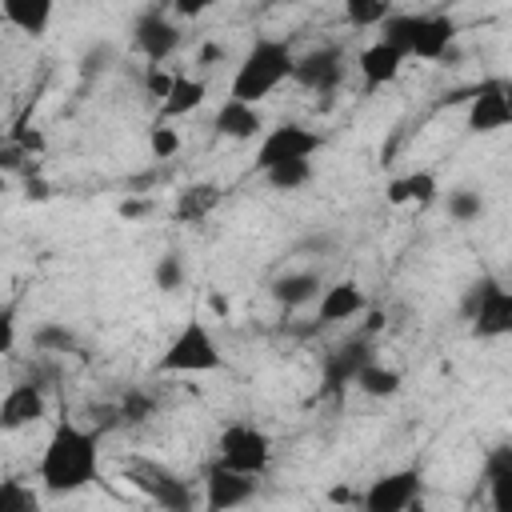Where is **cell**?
<instances>
[{"instance_id":"35","label":"cell","mask_w":512,"mask_h":512,"mask_svg":"<svg viewBox=\"0 0 512 512\" xmlns=\"http://www.w3.org/2000/svg\"><path fill=\"white\" fill-rule=\"evenodd\" d=\"M172 76H176V72H168L164 64H152V60H148V64H144V92L160 104V100L168 96V88H172Z\"/></svg>"},{"instance_id":"3","label":"cell","mask_w":512,"mask_h":512,"mask_svg":"<svg viewBox=\"0 0 512 512\" xmlns=\"http://www.w3.org/2000/svg\"><path fill=\"white\" fill-rule=\"evenodd\" d=\"M220 368H224V352L204 320H188L156 360V372L164 376H200V372H220Z\"/></svg>"},{"instance_id":"24","label":"cell","mask_w":512,"mask_h":512,"mask_svg":"<svg viewBox=\"0 0 512 512\" xmlns=\"http://www.w3.org/2000/svg\"><path fill=\"white\" fill-rule=\"evenodd\" d=\"M484 480H488V492H492V508L504 512L508 508V484H512V448L508 444H496L484 456Z\"/></svg>"},{"instance_id":"1","label":"cell","mask_w":512,"mask_h":512,"mask_svg":"<svg viewBox=\"0 0 512 512\" xmlns=\"http://www.w3.org/2000/svg\"><path fill=\"white\" fill-rule=\"evenodd\" d=\"M96 480V432L72 420H60L40 456V484L52 496L80 492Z\"/></svg>"},{"instance_id":"7","label":"cell","mask_w":512,"mask_h":512,"mask_svg":"<svg viewBox=\"0 0 512 512\" xmlns=\"http://www.w3.org/2000/svg\"><path fill=\"white\" fill-rule=\"evenodd\" d=\"M464 104H468L464 128L476 132V136H488V132H500V128L512 124V96H508L504 76H488V80L472 84V96Z\"/></svg>"},{"instance_id":"10","label":"cell","mask_w":512,"mask_h":512,"mask_svg":"<svg viewBox=\"0 0 512 512\" xmlns=\"http://www.w3.org/2000/svg\"><path fill=\"white\" fill-rule=\"evenodd\" d=\"M344 72H348V56H344L340 44H320V48H312V52L292 60V80L312 88V92H320V96L336 92Z\"/></svg>"},{"instance_id":"34","label":"cell","mask_w":512,"mask_h":512,"mask_svg":"<svg viewBox=\"0 0 512 512\" xmlns=\"http://www.w3.org/2000/svg\"><path fill=\"white\" fill-rule=\"evenodd\" d=\"M152 280H156L160 292H176L184 284V260H180V252H164L160 264H156V272H152Z\"/></svg>"},{"instance_id":"13","label":"cell","mask_w":512,"mask_h":512,"mask_svg":"<svg viewBox=\"0 0 512 512\" xmlns=\"http://www.w3.org/2000/svg\"><path fill=\"white\" fill-rule=\"evenodd\" d=\"M368 360H372V336H352V340L336 344V348L324 356V392H328V396L344 392Z\"/></svg>"},{"instance_id":"38","label":"cell","mask_w":512,"mask_h":512,"mask_svg":"<svg viewBox=\"0 0 512 512\" xmlns=\"http://www.w3.org/2000/svg\"><path fill=\"white\" fill-rule=\"evenodd\" d=\"M216 0H172V8L180 12V16H188V20H196V16H204L208 8H212Z\"/></svg>"},{"instance_id":"9","label":"cell","mask_w":512,"mask_h":512,"mask_svg":"<svg viewBox=\"0 0 512 512\" xmlns=\"http://www.w3.org/2000/svg\"><path fill=\"white\" fill-rule=\"evenodd\" d=\"M324 148V136L312 132L308 124H280V128H268L260 132V144H256V168H272L280 160H308L312 152Z\"/></svg>"},{"instance_id":"41","label":"cell","mask_w":512,"mask_h":512,"mask_svg":"<svg viewBox=\"0 0 512 512\" xmlns=\"http://www.w3.org/2000/svg\"><path fill=\"white\" fill-rule=\"evenodd\" d=\"M328 500H332V504H360V492H352V488L336 484V488L328 492Z\"/></svg>"},{"instance_id":"44","label":"cell","mask_w":512,"mask_h":512,"mask_svg":"<svg viewBox=\"0 0 512 512\" xmlns=\"http://www.w3.org/2000/svg\"><path fill=\"white\" fill-rule=\"evenodd\" d=\"M0 192H8V176L4 172H0Z\"/></svg>"},{"instance_id":"45","label":"cell","mask_w":512,"mask_h":512,"mask_svg":"<svg viewBox=\"0 0 512 512\" xmlns=\"http://www.w3.org/2000/svg\"><path fill=\"white\" fill-rule=\"evenodd\" d=\"M268 4H292V0H268Z\"/></svg>"},{"instance_id":"17","label":"cell","mask_w":512,"mask_h":512,"mask_svg":"<svg viewBox=\"0 0 512 512\" xmlns=\"http://www.w3.org/2000/svg\"><path fill=\"white\" fill-rule=\"evenodd\" d=\"M220 200H224V188H220L216 180H192V184H184V188L176 192V200H172V220H176V224H200V220H208V216L220 208Z\"/></svg>"},{"instance_id":"2","label":"cell","mask_w":512,"mask_h":512,"mask_svg":"<svg viewBox=\"0 0 512 512\" xmlns=\"http://www.w3.org/2000/svg\"><path fill=\"white\" fill-rule=\"evenodd\" d=\"M292 48L284 40H256L244 60L236 64L232 72V84H228V96L232 100H244V104H260L268 92H276L284 80H292Z\"/></svg>"},{"instance_id":"29","label":"cell","mask_w":512,"mask_h":512,"mask_svg":"<svg viewBox=\"0 0 512 512\" xmlns=\"http://www.w3.org/2000/svg\"><path fill=\"white\" fill-rule=\"evenodd\" d=\"M32 344H36L40 352H72V348H76V336H72V328L56 324V320H44V324L32 332Z\"/></svg>"},{"instance_id":"22","label":"cell","mask_w":512,"mask_h":512,"mask_svg":"<svg viewBox=\"0 0 512 512\" xmlns=\"http://www.w3.org/2000/svg\"><path fill=\"white\" fill-rule=\"evenodd\" d=\"M436 192H440V180L432 172H408V176L388 180V188H384L388 204H420V208L432 204Z\"/></svg>"},{"instance_id":"23","label":"cell","mask_w":512,"mask_h":512,"mask_svg":"<svg viewBox=\"0 0 512 512\" xmlns=\"http://www.w3.org/2000/svg\"><path fill=\"white\" fill-rule=\"evenodd\" d=\"M268 292H272V300L280 308H300V304H308V300L320 296V276L316 272H284V276L272 280Z\"/></svg>"},{"instance_id":"32","label":"cell","mask_w":512,"mask_h":512,"mask_svg":"<svg viewBox=\"0 0 512 512\" xmlns=\"http://www.w3.org/2000/svg\"><path fill=\"white\" fill-rule=\"evenodd\" d=\"M148 152H152V160H172L180 152V132L168 120H156L148 128Z\"/></svg>"},{"instance_id":"40","label":"cell","mask_w":512,"mask_h":512,"mask_svg":"<svg viewBox=\"0 0 512 512\" xmlns=\"http://www.w3.org/2000/svg\"><path fill=\"white\" fill-rule=\"evenodd\" d=\"M12 136L20 140V148H28V152H44V136H40V132H28V128H16Z\"/></svg>"},{"instance_id":"15","label":"cell","mask_w":512,"mask_h":512,"mask_svg":"<svg viewBox=\"0 0 512 512\" xmlns=\"http://www.w3.org/2000/svg\"><path fill=\"white\" fill-rule=\"evenodd\" d=\"M456 36H460V24L452 16H440V12L428 16V12H420L416 36L408 44V56H416V60H440L456 44Z\"/></svg>"},{"instance_id":"5","label":"cell","mask_w":512,"mask_h":512,"mask_svg":"<svg viewBox=\"0 0 512 512\" xmlns=\"http://www.w3.org/2000/svg\"><path fill=\"white\" fill-rule=\"evenodd\" d=\"M216 460L248 472V476H264L272 464V436L256 424H228L216 440Z\"/></svg>"},{"instance_id":"6","label":"cell","mask_w":512,"mask_h":512,"mask_svg":"<svg viewBox=\"0 0 512 512\" xmlns=\"http://www.w3.org/2000/svg\"><path fill=\"white\" fill-rule=\"evenodd\" d=\"M124 476H128L132 488H140V492H144L152 504H160L164 512H188V508L196 504L188 480H180L172 468H164V464H156V460H128V464H124Z\"/></svg>"},{"instance_id":"37","label":"cell","mask_w":512,"mask_h":512,"mask_svg":"<svg viewBox=\"0 0 512 512\" xmlns=\"http://www.w3.org/2000/svg\"><path fill=\"white\" fill-rule=\"evenodd\" d=\"M24 196H28V200H36V204H44V200H52V184H48L44 176L28 172V180H24Z\"/></svg>"},{"instance_id":"27","label":"cell","mask_w":512,"mask_h":512,"mask_svg":"<svg viewBox=\"0 0 512 512\" xmlns=\"http://www.w3.org/2000/svg\"><path fill=\"white\" fill-rule=\"evenodd\" d=\"M344 16L352 28H380L392 16L388 0H344Z\"/></svg>"},{"instance_id":"25","label":"cell","mask_w":512,"mask_h":512,"mask_svg":"<svg viewBox=\"0 0 512 512\" xmlns=\"http://www.w3.org/2000/svg\"><path fill=\"white\" fill-rule=\"evenodd\" d=\"M364 396H372V400H388V396H396L400 388H404V376H400V368H388V364H376V356L356 372V380H352Z\"/></svg>"},{"instance_id":"39","label":"cell","mask_w":512,"mask_h":512,"mask_svg":"<svg viewBox=\"0 0 512 512\" xmlns=\"http://www.w3.org/2000/svg\"><path fill=\"white\" fill-rule=\"evenodd\" d=\"M148 208H152V204H148V200H132V196H128V200H120V204H116V212H120V216H124V220H140V216H148Z\"/></svg>"},{"instance_id":"20","label":"cell","mask_w":512,"mask_h":512,"mask_svg":"<svg viewBox=\"0 0 512 512\" xmlns=\"http://www.w3.org/2000/svg\"><path fill=\"white\" fill-rule=\"evenodd\" d=\"M0 12L12 28H20L24 36H44L56 12V0H0Z\"/></svg>"},{"instance_id":"12","label":"cell","mask_w":512,"mask_h":512,"mask_svg":"<svg viewBox=\"0 0 512 512\" xmlns=\"http://www.w3.org/2000/svg\"><path fill=\"white\" fill-rule=\"evenodd\" d=\"M132 44L144 52V60L164 64V60L180 48V28H176L160 8H148V12H140L136 24H132Z\"/></svg>"},{"instance_id":"11","label":"cell","mask_w":512,"mask_h":512,"mask_svg":"<svg viewBox=\"0 0 512 512\" xmlns=\"http://www.w3.org/2000/svg\"><path fill=\"white\" fill-rule=\"evenodd\" d=\"M252 496H256V476L236 472V468H228V464H220V460L208 464V472H204V508H208V512L240 508V504H248Z\"/></svg>"},{"instance_id":"8","label":"cell","mask_w":512,"mask_h":512,"mask_svg":"<svg viewBox=\"0 0 512 512\" xmlns=\"http://www.w3.org/2000/svg\"><path fill=\"white\" fill-rule=\"evenodd\" d=\"M420 488H424L420 468H396V472L376 476L360 492V508L364 512H404V508L420 504Z\"/></svg>"},{"instance_id":"16","label":"cell","mask_w":512,"mask_h":512,"mask_svg":"<svg viewBox=\"0 0 512 512\" xmlns=\"http://www.w3.org/2000/svg\"><path fill=\"white\" fill-rule=\"evenodd\" d=\"M400 68H404V52L392 48L388 40H376V44H368V48L356 56V72H360L364 92H376V88L392 84V80L400 76Z\"/></svg>"},{"instance_id":"19","label":"cell","mask_w":512,"mask_h":512,"mask_svg":"<svg viewBox=\"0 0 512 512\" xmlns=\"http://www.w3.org/2000/svg\"><path fill=\"white\" fill-rule=\"evenodd\" d=\"M212 128H216L220 136H228V140H256V136L264 132V116H260L256 104H244V100H232V96H228V100L216 108Z\"/></svg>"},{"instance_id":"43","label":"cell","mask_w":512,"mask_h":512,"mask_svg":"<svg viewBox=\"0 0 512 512\" xmlns=\"http://www.w3.org/2000/svg\"><path fill=\"white\" fill-rule=\"evenodd\" d=\"M380 328H384V312H372L368 324H364V336H372V332H380Z\"/></svg>"},{"instance_id":"18","label":"cell","mask_w":512,"mask_h":512,"mask_svg":"<svg viewBox=\"0 0 512 512\" xmlns=\"http://www.w3.org/2000/svg\"><path fill=\"white\" fill-rule=\"evenodd\" d=\"M320 308H316V320L320 324H340V320H352V316H360L364 312V288L356 284V280H336V284H328L320 296Z\"/></svg>"},{"instance_id":"14","label":"cell","mask_w":512,"mask_h":512,"mask_svg":"<svg viewBox=\"0 0 512 512\" xmlns=\"http://www.w3.org/2000/svg\"><path fill=\"white\" fill-rule=\"evenodd\" d=\"M48 416V396L40 384H12L0 400V432H20Z\"/></svg>"},{"instance_id":"26","label":"cell","mask_w":512,"mask_h":512,"mask_svg":"<svg viewBox=\"0 0 512 512\" xmlns=\"http://www.w3.org/2000/svg\"><path fill=\"white\" fill-rule=\"evenodd\" d=\"M264 180L276 188V192H296L312 180V156L308 160H280L272 168H264Z\"/></svg>"},{"instance_id":"21","label":"cell","mask_w":512,"mask_h":512,"mask_svg":"<svg viewBox=\"0 0 512 512\" xmlns=\"http://www.w3.org/2000/svg\"><path fill=\"white\" fill-rule=\"evenodd\" d=\"M204 92H208V84H204L200 76H184V72H176L168 96L160 100V120H180V116L196 112V108L204 104Z\"/></svg>"},{"instance_id":"30","label":"cell","mask_w":512,"mask_h":512,"mask_svg":"<svg viewBox=\"0 0 512 512\" xmlns=\"http://www.w3.org/2000/svg\"><path fill=\"white\" fill-rule=\"evenodd\" d=\"M116 412H120V424L136 428V424H144V420H152V416H156V400H152L148 392L132 388V392H128V396L116 404Z\"/></svg>"},{"instance_id":"33","label":"cell","mask_w":512,"mask_h":512,"mask_svg":"<svg viewBox=\"0 0 512 512\" xmlns=\"http://www.w3.org/2000/svg\"><path fill=\"white\" fill-rule=\"evenodd\" d=\"M28 160H32V152L20 148L16 136H0V172L4 176H12V172H36V164H28Z\"/></svg>"},{"instance_id":"36","label":"cell","mask_w":512,"mask_h":512,"mask_svg":"<svg viewBox=\"0 0 512 512\" xmlns=\"http://www.w3.org/2000/svg\"><path fill=\"white\" fill-rule=\"evenodd\" d=\"M16 336H20V328H16V308L8 304V308H0V356H8V352L16 348Z\"/></svg>"},{"instance_id":"42","label":"cell","mask_w":512,"mask_h":512,"mask_svg":"<svg viewBox=\"0 0 512 512\" xmlns=\"http://www.w3.org/2000/svg\"><path fill=\"white\" fill-rule=\"evenodd\" d=\"M208 308H212V312H216L220 320H224V316L232 312V304H228V296H220V292H212V296H208Z\"/></svg>"},{"instance_id":"4","label":"cell","mask_w":512,"mask_h":512,"mask_svg":"<svg viewBox=\"0 0 512 512\" xmlns=\"http://www.w3.org/2000/svg\"><path fill=\"white\" fill-rule=\"evenodd\" d=\"M460 312L472 320V336H480V340H500L512 332V292L496 276L472 280Z\"/></svg>"},{"instance_id":"31","label":"cell","mask_w":512,"mask_h":512,"mask_svg":"<svg viewBox=\"0 0 512 512\" xmlns=\"http://www.w3.org/2000/svg\"><path fill=\"white\" fill-rule=\"evenodd\" d=\"M40 496L24 480H0V512H32Z\"/></svg>"},{"instance_id":"28","label":"cell","mask_w":512,"mask_h":512,"mask_svg":"<svg viewBox=\"0 0 512 512\" xmlns=\"http://www.w3.org/2000/svg\"><path fill=\"white\" fill-rule=\"evenodd\" d=\"M448 216H452L456 224L480 220V216H484V196H480L476 188H452V192H448Z\"/></svg>"}]
</instances>
